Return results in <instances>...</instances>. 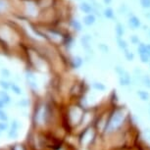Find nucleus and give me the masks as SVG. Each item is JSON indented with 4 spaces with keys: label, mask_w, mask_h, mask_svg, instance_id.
I'll return each mask as SVG.
<instances>
[{
    "label": "nucleus",
    "mask_w": 150,
    "mask_h": 150,
    "mask_svg": "<svg viewBox=\"0 0 150 150\" xmlns=\"http://www.w3.org/2000/svg\"><path fill=\"white\" fill-rule=\"evenodd\" d=\"M123 118H124V113L121 111L115 112L113 116L110 119V121L106 124V131L113 132L116 129H118L123 123Z\"/></svg>",
    "instance_id": "1"
},
{
    "label": "nucleus",
    "mask_w": 150,
    "mask_h": 150,
    "mask_svg": "<svg viewBox=\"0 0 150 150\" xmlns=\"http://www.w3.org/2000/svg\"><path fill=\"white\" fill-rule=\"evenodd\" d=\"M92 137H93L92 129H86V131L83 132V137H81V141H83V143L87 144L92 140Z\"/></svg>",
    "instance_id": "2"
},
{
    "label": "nucleus",
    "mask_w": 150,
    "mask_h": 150,
    "mask_svg": "<svg viewBox=\"0 0 150 150\" xmlns=\"http://www.w3.org/2000/svg\"><path fill=\"white\" fill-rule=\"evenodd\" d=\"M137 94L138 97H139L141 100H143V101H148L149 98H150L149 93L147 91H145V90H137Z\"/></svg>",
    "instance_id": "3"
},
{
    "label": "nucleus",
    "mask_w": 150,
    "mask_h": 150,
    "mask_svg": "<svg viewBox=\"0 0 150 150\" xmlns=\"http://www.w3.org/2000/svg\"><path fill=\"white\" fill-rule=\"evenodd\" d=\"M131 83V78L128 76V74H124L120 77V83L122 86H129Z\"/></svg>",
    "instance_id": "4"
},
{
    "label": "nucleus",
    "mask_w": 150,
    "mask_h": 150,
    "mask_svg": "<svg viewBox=\"0 0 150 150\" xmlns=\"http://www.w3.org/2000/svg\"><path fill=\"white\" fill-rule=\"evenodd\" d=\"M0 101L3 103H8L10 102V97L5 92H0Z\"/></svg>",
    "instance_id": "5"
},
{
    "label": "nucleus",
    "mask_w": 150,
    "mask_h": 150,
    "mask_svg": "<svg viewBox=\"0 0 150 150\" xmlns=\"http://www.w3.org/2000/svg\"><path fill=\"white\" fill-rule=\"evenodd\" d=\"M129 24H131V26L132 28H137L138 26H139V21L137 19V18H132L131 21H129Z\"/></svg>",
    "instance_id": "6"
},
{
    "label": "nucleus",
    "mask_w": 150,
    "mask_h": 150,
    "mask_svg": "<svg viewBox=\"0 0 150 150\" xmlns=\"http://www.w3.org/2000/svg\"><path fill=\"white\" fill-rule=\"evenodd\" d=\"M84 23H86V25H91L94 23V17L93 16H87L86 17V19H84Z\"/></svg>",
    "instance_id": "7"
},
{
    "label": "nucleus",
    "mask_w": 150,
    "mask_h": 150,
    "mask_svg": "<svg viewBox=\"0 0 150 150\" xmlns=\"http://www.w3.org/2000/svg\"><path fill=\"white\" fill-rule=\"evenodd\" d=\"M93 87H94L95 89H97V90H104V89H105V86H104L103 84L100 83H93Z\"/></svg>",
    "instance_id": "8"
},
{
    "label": "nucleus",
    "mask_w": 150,
    "mask_h": 150,
    "mask_svg": "<svg viewBox=\"0 0 150 150\" xmlns=\"http://www.w3.org/2000/svg\"><path fill=\"white\" fill-rule=\"evenodd\" d=\"M143 83H144V86H145L146 87H148V88H150V77L146 76L143 80Z\"/></svg>",
    "instance_id": "9"
},
{
    "label": "nucleus",
    "mask_w": 150,
    "mask_h": 150,
    "mask_svg": "<svg viewBox=\"0 0 150 150\" xmlns=\"http://www.w3.org/2000/svg\"><path fill=\"white\" fill-rule=\"evenodd\" d=\"M140 59H141V61H142L143 63H146V62H148V60H149V56L147 54H141L140 55Z\"/></svg>",
    "instance_id": "10"
},
{
    "label": "nucleus",
    "mask_w": 150,
    "mask_h": 150,
    "mask_svg": "<svg viewBox=\"0 0 150 150\" xmlns=\"http://www.w3.org/2000/svg\"><path fill=\"white\" fill-rule=\"evenodd\" d=\"M141 4H142L144 7H148L150 6V0H141Z\"/></svg>",
    "instance_id": "11"
},
{
    "label": "nucleus",
    "mask_w": 150,
    "mask_h": 150,
    "mask_svg": "<svg viewBox=\"0 0 150 150\" xmlns=\"http://www.w3.org/2000/svg\"><path fill=\"white\" fill-rule=\"evenodd\" d=\"M81 9L84 10L86 12H88V11L90 10V7L87 4H83V6H81Z\"/></svg>",
    "instance_id": "12"
},
{
    "label": "nucleus",
    "mask_w": 150,
    "mask_h": 150,
    "mask_svg": "<svg viewBox=\"0 0 150 150\" xmlns=\"http://www.w3.org/2000/svg\"><path fill=\"white\" fill-rule=\"evenodd\" d=\"M0 120H7L6 115H5L4 113L1 112V111H0Z\"/></svg>",
    "instance_id": "13"
},
{
    "label": "nucleus",
    "mask_w": 150,
    "mask_h": 150,
    "mask_svg": "<svg viewBox=\"0 0 150 150\" xmlns=\"http://www.w3.org/2000/svg\"><path fill=\"white\" fill-rule=\"evenodd\" d=\"M126 55H127V58H128L129 60H132V58H134V55H132V53L126 52Z\"/></svg>",
    "instance_id": "14"
},
{
    "label": "nucleus",
    "mask_w": 150,
    "mask_h": 150,
    "mask_svg": "<svg viewBox=\"0 0 150 150\" xmlns=\"http://www.w3.org/2000/svg\"><path fill=\"white\" fill-rule=\"evenodd\" d=\"M119 43H120V46H121L122 48H126V47H127V44H126V42H125V41L119 40Z\"/></svg>",
    "instance_id": "15"
},
{
    "label": "nucleus",
    "mask_w": 150,
    "mask_h": 150,
    "mask_svg": "<svg viewBox=\"0 0 150 150\" xmlns=\"http://www.w3.org/2000/svg\"><path fill=\"white\" fill-rule=\"evenodd\" d=\"M7 128V125L6 124H0V129H5Z\"/></svg>",
    "instance_id": "16"
},
{
    "label": "nucleus",
    "mask_w": 150,
    "mask_h": 150,
    "mask_svg": "<svg viewBox=\"0 0 150 150\" xmlns=\"http://www.w3.org/2000/svg\"><path fill=\"white\" fill-rule=\"evenodd\" d=\"M105 15L108 16V17H112V11L111 10H107L106 13H105Z\"/></svg>",
    "instance_id": "17"
},
{
    "label": "nucleus",
    "mask_w": 150,
    "mask_h": 150,
    "mask_svg": "<svg viewBox=\"0 0 150 150\" xmlns=\"http://www.w3.org/2000/svg\"><path fill=\"white\" fill-rule=\"evenodd\" d=\"M146 53L147 55L150 56V45H146Z\"/></svg>",
    "instance_id": "18"
},
{
    "label": "nucleus",
    "mask_w": 150,
    "mask_h": 150,
    "mask_svg": "<svg viewBox=\"0 0 150 150\" xmlns=\"http://www.w3.org/2000/svg\"><path fill=\"white\" fill-rule=\"evenodd\" d=\"M145 134H147V137L150 138V129H147V131L145 132Z\"/></svg>",
    "instance_id": "19"
},
{
    "label": "nucleus",
    "mask_w": 150,
    "mask_h": 150,
    "mask_svg": "<svg viewBox=\"0 0 150 150\" xmlns=\"http://www.w3.org/2000/svg\"><path fill=\"white\" fill-rule=\"evenodd\" d=\"M1 86H3V87H6V88L8 87V84H7L6 83H1Z\"/></svg>",
    "instance_id": "20"
}]
</instances>
